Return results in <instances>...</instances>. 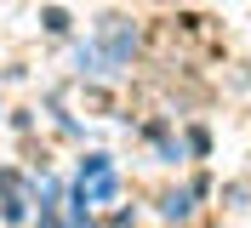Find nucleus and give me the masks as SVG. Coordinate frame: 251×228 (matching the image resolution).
<instances>
[{"label": "nucleus", "instance_id": "obj_1", "mask_svg": "<svg viewBox=\"0 0 251 228\" xmlns=\"http://www.w3.org/2000/svg\"><path fill=\"white\" fill-rule=\"evenodd\" d=\"M114 194V171L109 160L97 154V160H86V177H80V200H109Z\"/></svg>", "mask_w": 251, "mask_h": 228}, {"label": "nucleus", "instance_id": "obj_3", "mask_svg": "<svg viewBox=\"0 0 251 228\" xmlns=\"http://www.w3.org/2000/svg\"><path fill=\"white\" fill-rule=\"evenodd\" d=\"M166 217H188V194H172V200H166Z\"/></svg>", "mask_w": 251, "mask_h": 228}, {"label": "nucleus", "instance_id": "obj_2", "mask_svg": "<svg viewBox=\"0 0 251 228\" xmlns=\"http://www.w3.org/2000/svg\"><path fill=\"white\" fill-rule=\"evenodd\" d=\"M103 46H109V57H114V63L131 51V34H126V23H120V17H103Z\"/></svg>", "mask_w": 251, "mask_h": 228}]
</instances>
